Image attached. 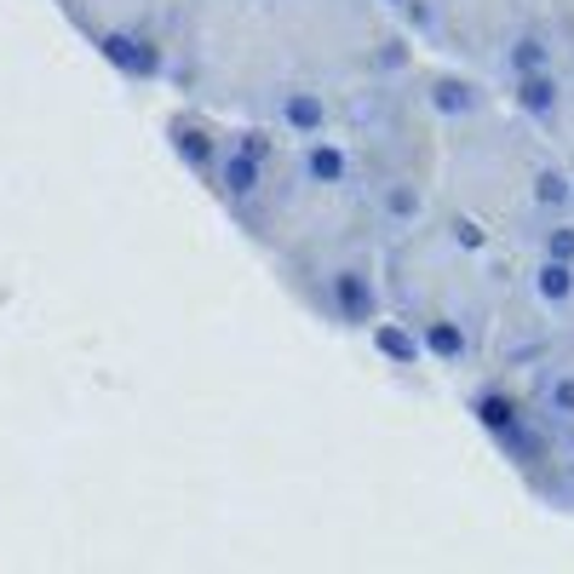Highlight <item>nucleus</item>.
Wrapping results in <instances>:
<instances>
[{"mask_svg": "<svg viewBox=\"0 0 574 574\" xmlns=\"http://www.w3.org/2000/svg\"><path fill=\"white\" fill-rule=\"evenodd\" d=\"M327 311H334L339 322H351V327H374L379 316V294H374V282H367L362 271H339V276H327Z\"/></svg>", "mask_w": 574, "mask_h": 574, "instance_id": "3", "label": "nucleus"}, {"mask_svg": "<svg viewBox=\"0 0 574 574\" xmlns=\"http://www.w3.org/2000/svg\"><path fill=\"white\" fill-rule=\"evenodd\" d=\"M385 7H408V0H385Z\"/></svg>", "mask_w": 574, "mask_h": 574, "instance_id": "15", "label": "nucleus"}, {"mask_svg": "<svg viewBox=\"0 0 574 574\" xmlns=\"http://www.w3.org/2000/svg\"><path fill=\"white\" fill-rule=\"evenodd\" d=\"M299 167H304V184H351V150L334 138H311L299 150Z\"/></svg>", "mask_w": 574, "mask_h": 574, "instance_id": "6", "label": "nucleus"}, {"mask_svg": "<svg viewBox=\"0 0 574 574\" xmlns=\"http://www.w3.org/2000/svg\"><path fill=\"white\" fill-rule=\"evenodd\" d=\"M276 121L294 138L311 144V138L327 133V121H334V115H327V98L322 92H276Z\"/></svg>", "mask_w": 574, "mask_h": 574, "instance_id": "4", "label": "nucleus"}, {"mask_svg": "<svg viewBox=\"0 0 574 574\" xmlns=\"http://www.w3.org/2000/svg\"><path fill=\"white\" fill-rule=\"evenodd\" d=\"M420 327V345L430 357H442V362H460L465 357V334H460V322H448V316H430V322H414Z\"/></svg>", "mask_w": 574, "mask_h": 574, "instance_id": "8", "label": "nucleus"}, {"mask_svg": "<svg viewBox=\"0 0 574 574\" xmlns=\"http://www.w3.org/2000/svg\"><path fill=\"white\" fill-rule=\"evenodd\" d=\"M259 184H264V167H259V161H241V155H219V167L208 173V190H219L230 208L253 201Z\"/></svg>", "mask_w": 574, "mask_h": 574, "instance_id": "5", "label": "nucleus"}, {"mask_svg": "<svg viewBox=\"0 0 574 574\" xmlns=\"http://www.w3.org/2000/svg\"><path fill=\"white\" fill-rule=\"evenodd\" d=\"M546 414H558V420H574V367L569 374H558L546 385Z\"/></svg>", "mask_w": 574, "mask_h": 574, "instance_id": "12", "label": "nucleus"}, {"mask_svg": "<svg viewBox=\"0 0 574 574\" xmlns=\"http://www.w3.org/2000/svg\"><path fill=\"white\" fill-rule=\"evenodd\" d=\"M98 52H104L121 75H133V80H155V75H167V52H161L155 40L133 35V29H104V35H98Z\"/></svg>", "mask_w": 574, "mask_h": 574, "instance_id": "1", "label": "nucleus"}, {"mask_svg": "<svg viewBox=\"0 0 574 574\" xmlns=\"http://www.w3.org/2000/svg\"><path fill=\"white\" fill-rule=\"evenodd\" d=\"M374 339H379V351H385V357H397V362H420V345L408 339V334H391V327H379Z\"/></svg>", "mask_w": 574, "mask_h": 574, "instance_id": "14", "label": "nucleus"}, {"mask_svg": "<svg viewBox=\"0 0 574 574\" xmlns=\"http://www.w3.org/2000/svg\"><path fill=\"white\" fill-rule=\"evenodd\" d=\"M517 104L535 115V121H551V115H558V104H563V92H558V80H551V75H523L517 80Z\"/></svg>", "mask_w": 574, "mask_h": 574, "instance_id": "9", "label": "nucleus"}, {"mask_svg": "<svg viewBox=\"0 0 574 574\" xmlns=\"http://www.w3.org/2000/svg\"><path fill=\"white\" fill-rule=\"evenodd\" d=\"M471 408H477V420L495 430V437H511V430H517L523 420H528V408L511 397V391H500V385H488V391H477L471 397Z\"/></svg>", "mask_w": 574, "mask_h": 574, "instance_id": "7", "label": "nucleus"}, {"mask_svg": "<svg viewBox=\"0 0 574 574\" xmlns=\"http://www.w3.org/2000/svg\"><path fill=\"white\" fill-rule=\"evenodd\" d=\"M546 259L574 264V224H551V230H546Z\"/></svg>", "mask_w": 574, "mask_h": 574, "instance_id": "13", "label": "nucleus"}, {"mask_svg": "<svg viewBox=\"0 0 574 574\" xmlns=\"http://www.w3.org/2000/svg\"><path fill=\"white\" fill-rule=\"evenodd\" d=\"M546 64H551V47H546V35H523L517 47L506 52V70L517 75V80H523V75H546Z\"/></svg>", "mask_w": 574, "mask_h": 574, "instance_id": "11", "label": "nucleus"}, {"mask_svg": "<svg viewBox=\"0 0 574 574\" xmlns=\"http://www.w3.org/2000/svg\"><path fill=\"white\" fill-rule=\"evenodd\" d=\"M535 294H540L546 304H569V299H574V264L540 259V264H535Z\"/></svg>", "mask_w": 574, "mask_h": 574, "instance_id": "10", "label": "nucleus"}, {"mask_svg": "<svg viewBox=\"0 0 574 574\" xmlns=\"http://www.w3.org/2000/svg\"><path fill=\"white\" fill-rule=\"evenodd\" d=\"M569 190H574V178H569Z\"/></svg>", "mask_w": 574, "mask_h": 574, "instance_id": "16", "label": "nucleus"}, {"mask_svg": "<svg viewBox=\"0 0 574 574\" xmlns=\"http://www.w3.org/2000/svg\"><path fill=\"white\" fill-rule=\"evenodd\" d=\"M167 144L178 150L184 167L201 173V178L219 167V133H213V121H201V115H173V121H167Z\"/></svg>", "mask_w": 574, "mask_h": 574, "instance_id": "2", "label": "nucleus"}]
</instances>
